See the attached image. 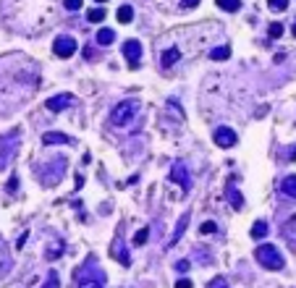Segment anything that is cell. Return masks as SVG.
Masks as SVG:
<instances>
[{
  "mask_svg": "<svg viewBox=\"0 0 296 288\" xmlns=\"http://www.w3.org/2000/svg\"><path fill=\"white\" fill-rule=\"evenodd\" d=\"M228 55H231V50H228V48H215V50L210 52V58H212V60H225Z\"/></svg>",
  "mask_w": 296,
  "mask_h": 288,
  "instance_id": "23",
  "label": "cell"
},
{
  "mask_svg": "<svg viewBox=\"0 0 296 288\" xmlns=\"http://www.w3.org/2000/svg\"><path fill=\"white\" fill-rule=\"evenodd\" d=\"M87 21H92V24H100V21H105V11H102V8L87 11Z\"/></svg>",
  "mask_w": 296,
  "mask_h": 288,
  "instance_id": "21",
  "label": "cell"
},
{
  "mask_svg": "<svg viewBox=\"0 0 296 288\" xmlns=\"http://www.w3.org/2000/svg\"><path fill=\"white\" fill-rule=\"evenodd\" d=\"M110 254L116 257V260H121V264H131V257H128L126 252H123V244H121V241H116V244H113V249H110Z\"/></svg>",
  "mask_w": 296,
  "mask_h": 288,
  "instance_id": "14",
  "label": "cell"
},
{
  "mask_svg": "<svg viewBox=\"0 0 296 288\" xmlns=\"http://www.w3.org/2000/svg\"><path fill=\"white\" fill-rule=\"evenodd\" d=\"M176 288H194V283H192L189 278H181L178 283H176Z\"/></svg>",
  "mask_w": 296,
  "mask_h": 288,
  "instance_id": "31",
  "label": "cell"
},
{
  "mask_svg": "<svg viewBox=\"0 0 296 288\" xmlns=\"http://www.w3.org/2000/svg\"><path fill=\"white\" fill-rule=\"evenodd\" d=\"M134 113H136V102H134V100L118 102L116 108L110 110V123H113V126H126L128 120L134 118Z\"/></svg>",
  "mask_w": 296,
  "mask_h": 288,
  "instance_id": "3",
  "label": "cell"
},
{
  "mask_svg": "<svg viewBox=\"0 0 296 288\" xmlns=\"http://www.w3.org/2000/svg\"><path fill=\"white\" fill-rule=\"evenodd\" d=\"M189 267H192V264H189V260H178V262H176V270H178V272H186Z\"/></svg>",
  "mask_w": 296,
  "mask_h": 288,
  "instance_id": "30",
  "label": "cell"
},
{
  "mask_svg": "<svg viewBox=\"0 0 296 288\" xmlns=\"http://www.w3.org/2000/svg\"><path fill=\"white\" fill-rule=\"evenodd\" d=\"M215 3H218V8H223V11H228V13L241 8V0H215Z\"/></svg>",
  "mask_w": 296,
  "mask_h": 288,
  "instance_id": "19",
  "label": "cell"
},
{
  "mask_svg": "<svg viewBox=\"0 0 296 288\" xmlns=\"http://www.w3.org/2000/svg\"><path fill=\"white\" fill-rule=\"evenodd\" d=\"M16 147H19V139H16V134H11L8 136V147L0 149V168H3V165H8V160L16 155Z\"/></svg>",
  "mask_w": 296,
  "mask_h": 288,
  "instance_id": "9",
  "label": "cell"
},
{
  "mask_svg": "<svg viewBox=\"0 0 296 288\" xmlns=\"http://www.w3.org/2000/svg\"><path fill=\"white\" fill-rule=\"evenodd\" d=\"M294 37H296V21H294Z\"/></svg>",
  "mask_w": 296,
  "mask_h": 288,
  "instance_id": "34",
  "label": "cell"
},
{
  "mask_svg": "<svg viewBox=\"0 0 296 288\" xmlns=\"http://www.w3.org/2000/svg\"><path fill=\"white\" fill-rule=\"evenodd\" d=\"M215 231H218V225L212 223V220H207V223L199 225V233H202V236H207V233H215Z\"/></svg>",
  "mask_w": 296,
  "mask_h": 288,
  "instance_id": "26",
  "label": "cell"
},
{
  "mask_svg": "<svg viewBox=\"0 0 296 288\" xmlns=\"http://www.w3.org/2000/svg\"><path fill=\"white\" fill-rule=\"evenodd\" d=\"M280 189H283L286 196H294L296 199V176H286L283 181H280Z\"/></svg>",
  "mask_w": 296,
  "mask_h": 288,
  "instance_id": "15",
  "label": "cell"
},
{
  "mask_svg": "<svg viewBox=\"0 0 296 288\" xmlns=\"http://www.w3.org/2000/svg\"><path fill=\"white\" fill-rule=\"evenodd\" d=\"M66 8L68 11H79L81 8V0H66Z\"/></svg>",
  "mask_w": 296,
  "mask_h": 288,
  "instance_id": "29",
  "label": "cell"
},
{
  "mask_svg": "<svg viewBox=\"0 0 296 288\" xmlns=\"http://www.w3.org/2000/svg\"><path fill=\"white\" fill-rule=\"evenodd\" d=\"M42 142L45 144H71L74 139H71V136H66V134H58V131H48L42 136Z\"/></svg>",
  "mask_w": 296,
  "mask_h": 288,
  "instance_id": "12",
  "label": "cell"
},
{
  "mask_svg": "<svg viewBox=\"0 0 296 288\" xmlns=\"http://www.w3.org/2000/svg\"><path fill=\"white\" fill-rule=\"evenodd\" d=\"M254 257H257V262L262 264V267H268V270H283V254L278 252L272 244H260L254 249Z\"/></svg>",
  "mask_w": 296,
  "mask_h": 288,
  "instance_id": "1",
  "label": "cell"
},
{
  "mask_svg": "<svg viewBox=\"0 0 296 288\" xmlns=\"http://www.w3.org/2000/svg\"><path fill=\"white\" fill-rule=\"evenodd\" d=\"M116 16H118V21H121V24H128V21L134 19V8H131V5H121Z\"/></svg>",
  "mask_w": 296,
  "mask_h": 288,
  "instance_id": "18",
  "label": "cell"
},
{
  "mask_svg": "<svg viewBox=\"0 0 296 288\" xmlns=\"http://www.w3.org/2000/svg\"><path fill=\"white\" fill-rule=\"evenodd\" d=\"M52 52H55L58 58H68L76 52V40L74 37H58L55 42H52Z\"/></svg>",
  "mask_w": 296,
  "mask_h": 288,
  "instance_id": "5",
  "label": "cell"
},
{
  "mask_svg": "<svg viewBox=\"0 0 296 288\" xmlns=\"http://www.w3.org/2000/svg\"><path fill=\"white\" fill-rule=\"evenodd\" d=\"M116 42V32L113 29H100L97 32V45H113Z\"/></svg>",
  "mask_w": 296,
  "mask_h": 288,
  "instance_id": "17",
  "label": "cell"
},
{
  "mask_svg": "<svg viewBox=\"0 0 296 288\" xmlns=\"http://www.w3.org/2000/svg\"><path fill=\"white\" fill-rule=\"evenodd\" d=\"M71 105H74V97L71 95H55V97H50V100H48V110L60 113V110L71 108Z\"/></svg>",
  "mask_w": 296,
  "mask_h": 288,
  "instance_id": "8",
  "label": "cell"
},
{
  "mask_svg": "<svg viewBox=\"0 0 296 288\" xmlns=\"http://www.w3.org/2000/svg\"><path fill=\"white\" fill-rule=\"evenodd\" d=\"M207 288H231V286L225 283V278H212L207 283Z\"/></svg>",
  "mask_w": 296,
  "mask_h": 288,
  "instance_id": "27",
  "label": "cell"
},
{
  "mask_svg": "<svg viewBox=\"0 0 296 288\" xmlns=\"http://www.w3.org/2000/svg\"><path fill=\"white\" fill-rule=\"evenodd\" d=\"M212 139H215V144H218L220 149H228V147H233V144L239 142V136H236V131H233V128H228V126H220V128H215Z\"/></svg>",
  "mask_w": 296,
  "mask_h": 288,
  "instance_id": "4",
  "label": "cell"
},
{
  "mask_svg": "<svg viewBox=\"0 0 296 288\" xmlns=\"http://www.w3.org/2000/svg\"><path fill=\"white\" fill-rule=\"evenodd\" d=\"M199 0H181V8H194Z\"/></svg>",
  "mask_w": 296,
  "mask_h": 288,
  "instance_id": "32",
  "label": "cell"
},
{
  "mask_svg": "<svg viewBox=\"0 0 296 288\" xmlns=\"http://www.w3.org/2000/svg\"><path fill=\"white\" fill-rule=\"evenodd\" d=\"M189 212H184V215L178 217V223H176V231H173V236H171V246H176L178 241H181V236H184V231H186V223H189Z\"/></svg>",
  "mask_w": 296,
  "mask_h": 288,
  "instance_id": "10",
  "label": "cell"
},
{
  "mask_svg": "<svg viewBox=\"0 0 296 288\" xmlns=\"http://www.w3.org/2000/svg\"><path fill=\"white\" fill-rule=\"evenodd\" d=\"M265 236H268V223H265V220H257L252 225V239H265Z\"/></svg>",
  "mask_w": 296,
  "mask_h": 288,
  "instance_id": "20",
  "label": "cell"
},
{
  "mask_svg": "<svg viewBox=\"0 0 296 288\" xmlns=\"http://www.w3.org/2000/svg\"><path fill=\"white\" fill-rule=\"evenodd\" d=\"M171 181H176V184L184 189V192H189V189H192V176H189V170H186L184 163H176V165L171 168Z\"/></svg>",
  "mask_w": 296,
  "mask_h": 288,
  "instance_id": "7",
  "label": "cell"
},
{
  "mask_svg": "<svg viewBox=\"0 0 296 288\" xmlns=\"http://www.w3.org/2000/svg\"><path fill=\"white\" fill-rule=\"evenodd\" d=\"M16 181H19L16 176H11V181H8V192H16V186H19Z\"/></svg>",
  "mask_w": 296,
  "mask_h": 288,
  "instance_id": "33",
  "label": "cell"
},
{
  "mask_svg": "<svg viewBox=\"0 0 296 288\" xmlns=\"http://www.w3.org/2000/svg\"><path fill=\"white\" fill-rule=\"evenodd\" d=\"M178 55H181V52H178V48H171V50H165V52H163V58H160V66H163V68H171V66H176V63H178Z\"/></svg>",
  "mask_w": 296,
  "mask_h": 288,
  "instance_id": "13",
  "label": "cell"
},
{
  "mask_svg": "<svg viewBox=\"0 0 296 288\" xmlns=\"http://www.w3.org/2000/svg\"><path fill=\"white\" fill-rule=\"evenodd\" d=\"M123 58H126V63L131 66V68L139 66V58H142V45H139V40H126L123 42Z\"/></svg>",
  "mask_w": 296,
  "mask_h": 288,
  "instance_id": "6",
  "label": "cell"
},
{
  "mask_svg": "<svg viewBox=\"0 0 296 288\" xmlns=\"http://www.w3.org/2000/svg\"><path fill=\"white\" fill-rule=\"evenodd\" d=\"M149 239V228H142V231H136V236H134V244L136 246H142L144 244V241H147Z\"/></svg>",
  "mask_w": 296,
  "mask_h": 288,
  "instance_id": "24",
  "label": "cell"
},
{
  "mask_svg": "<svg viewBox=\"0 0 296 288\" xmlns=\"http://www.w3.org/2000/svg\"><path fill=\"white\" fill-rule=\"evenodd\" d=\"M42 288H60V278H58V272H55V270H50V272H48V283H45Z\"/></svg>",
  "mask_w": 296,
  "mask_h": 288,
  "instance_id": "22",
  "label": "cell"
},
{
  "mask_svg": "<svg viewBox=\"0 0 296 288\" xmlns=\"http://www.w3.org/2000/svg\"><path fill=\"white\" fill-rule=\"evenodd\" d=\"M76 283L79 288H102L105 286V272L95 264H87L76 272Z\"/></svg>",
  "mask_w": 296,
  "mask_h": 288,
  "instance_id": "2",
  "label": "cell"
},
{
  "mask_svg": "<svg viewBox=\"0 0 296 288\" xmlns=\"http://www.w3.org/2000/svg\"><path fill=\"white\" fill-rule=\"evenodd\" d=\"M268 5L272 11H286L288 8V0H268Z\"/></svg>",
  "mask_w": 296,
  "mask_h": 288,
  "instance_id": "25",
  "label": "cell"
},
{
  "mask_svg": "<svg viewBox=\"0 0 296 288\" xmlns=\"http://www.w3.org/2000/svg\"><path fill=\"white\" fill-rule=\"evenodd\" d=\"M280 34H283V24H278V21H275V24H270V37H272V40H278Z\"/></svg>",
  "mask_w": 296,
  "mask_h": 288,
  "instance_id": "28",
  "label": "cell"
},
{
  "mask_svg": "<svg viewBox=\"0 0 296 288\" xmlns=\"http://www.w3.org/2000/svg\"><path fill=\"white\" fill-rule=\"evenodd\" d=\"M97 3H105V0H97Z\"/></svg>",
  "mask_w": 296,
  "mask_h": 288,
  "instance_id": "35",
  "label": "cell"
},
{
  "mask_svg": "<svg viewBox=\"0 0 296 288\" xmlns=\"http://www.w3.org/2000/svg\"><path fill=\"white\" fill-rule=\"evenodd\" d=\"M283 239L288 241V246H291L294 252H296V215H294L291 220H288V223L283 225Z\"/></svg>",
  "mask_w": 296,
  "mask_h": 288,
  "instance_id": "11",
  "label": "cell"
},
{
  "mask_svg": "<svg viewBox=\"0 0 296 288\" xmlns=\"http://www.w3.org/2000/svg\"><path fill=\"white\" fill-rule=\"evenodd\" d=\"M228 199H231L228 204H231L233 210H241V207H244V199H241V194L233 189V184H228Z\"/></svg>",
  "mask_w": 296,
  "mask_h": 288,
  "instance_id": "16",
  "label": "cell"
}]
</instances>
